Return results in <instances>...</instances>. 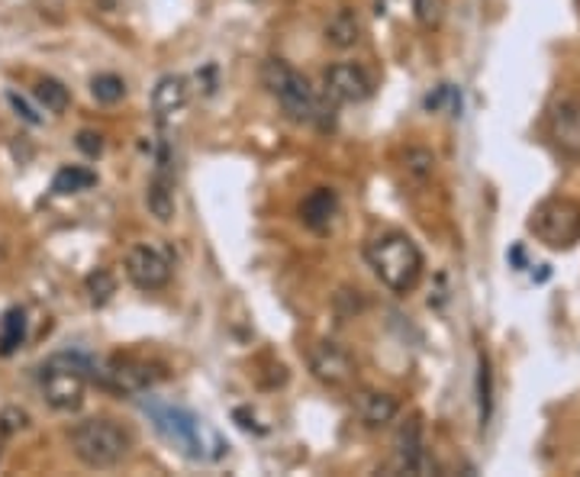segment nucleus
Masks as SVG:
<instances>
[{
  "label": "nucleus",
  "mask_w": 580,
  "mask_h": 477,
  "mask_svg": "<svg viewBox=\"0 0 580 477\" xmlns=\"http://www.w3.org/2000/svg\"><path fill=\"white\" fill-rule=\"evenodd\" d=\"M529 233L542 245L565 252L580 242V203L571 197H548L529 213Z\"/></svg>",
  "instance_id": "423d86ee"
},
{
  "label": "nucleus",
  "mask_w": 580,
  "mask_h": 477,
  "mask_svg": "<svg viewBox=\"0 0 580 477\" xmlns=\"http://www.w3.org/2000/svg\"><path fill=\"white\" fill-rule=\"evenodd\" d=\"M94 378L107 390H113V393H145L161 375H155V365H148L145 358H136V355H110L100 365V371H97Z\"/></svg>",
  "instance_id": "6e6552de"
},
{
  "label": "nucleus",
  "mask_w": 580,
  "mask_h": 477,
  "mask_svg": "<svg viewBox=\"0 0 580 477\" xmlns=\"http://www.w3.org/2000/svg\"><path fill=\"white\" fill-rule=\"evenodd\" d=\"M145 207L148 213L158 220V223H171L175 213H178V181H175V171H171V162H168V152L161 148L158 155V165L148 178V191H145Z\"/></svg>",
  "instance_id": "f8f14e48"
},
{
  "label": "nucleus",
  "mask_w": 580,
  "mask_h": 477,
  "mask_svg": "<svg viewBox=\"0 0 580 477\" xmlns=\"http://www.w3.org/2000/svg\"><path fill=\"white\" fill-rule=\"evenodd\" d=\"M326 43L338 52H348V48H355L361 43V20H358V13L352 10V7H342L336 10L333 16H330V23H326Z\"/></svg>",
  "instance_id": "f3484780"
},
{
  "label": "nucleus",
  "mask_w": 580,
  "mask_h": 477,
  "mask_svg": "<svg viewBox=\"0 0 580 477\" xmlns=\"http://www.w3.org/2000/svg\"><path fill=\"white\" fill-rule=\"evenodd\" d=\"M26 342V313L23 307H10L3 317H0V355H13L20 345Z\"/></svg>",
  "instance_id": "a211bd4d"
},
{
  "label": "nucleus",
  "mask_w": 580,
  "mask_h": 477,
  "mask_svg": "<svg viewBox=\"0 0 580 477\" xmlns=\"http://www.w3.org/2000/svg\"><path fill=\"white\" fill-rule=\"evenodd\" d=\"M68 445L85 468L107 472V468H116L130 458V452L136 448V435L130 426H123L110 417H91L68 432Z\"/></svg>",
  "instance_id": "f03ea898"
},
{
  "label": "nucleus",
  "mask_w": 580,
  "mask_h": 477,
  "mask_svg": "<svg viewBox=\"0 0 580 477\" xmlns=\"http://www.w3.org/2000/svg\"><path fill=\"white\" fill-rule=\"evenodd\" d=\"M413 13H416L420 26L435 30L445 16V0H413Z\"/></svg>",
  "instance_id": "5701e85b"
},
{
  "label": "nucleus",
  "mask_w": 580,
  "mask_h": 477,
  "mask_svg": "<svg viewBox=\"0 0 580 477\" xmlns=\"http://www.w3.org/2000/svg\"><path fill=\"white\" fill-rule=\"evenodd\" d=\"M78 148H81L85 155L97 158V155L103 152V136H100V133H91V130H81V133H78Z\"/></svg>",
  "instance_id": "a878e982"
},
{
  "label": "nucleus",
  "mask_w": 580,
  "mask_h": 477,
  "mask_svg": "<svg viewBox=\"0 0 580 477\" xmlns=\"http://www.w3.org/2000/svg\"><path fill=\"white\" fill-rule=\"evenodd\" d=\"M336 213H338V200L330 188H316V191L310 193V197L300 203V220H303L310 230H316V233L330 230V223L336 220Z\"/></svg>",
  "instance_id": "dca6fc26"
},
{
  "label": "nucleus",
  "mask_w": 580,
  "mask_h": 477,
  "mask_svg": "<svg viewBox=\"0 0 580 477\" xmlns=\"http://www.w3.org/2000/svg\"><path fill=\"white\" fill-rule=\"evenodd\" d=\"M26 426H30V413H26V410L7 407V410L0 413V432H3V435H13V432L26 430Z\"/></svg>",
  "instance_id": "393cba45"
},
{
  "label": "nucleus",
  "mask_w": 580,
  "mask_h": 477,
  "mask_svg": "<svg viewBox=\"0 0 580 477\" xmlns=\"http://www.w3.org/2000/svg\"><path fill=\"white\" fill-rule=\"evenodd\" d=\"M91 95H94L97 103H120L126 97V81L120 75H97L91 81Z\"/></svg>",
  "instance_id": "412c9836"
},
{
  "label": "nucleus",
  "mask_w": 580,
  "mask_h": 477,
  "mask_svg": "<svg viewBox=\"0 0 580 477\" xmlns=\"http://www.w3.org/2000/svg\"><path fill=\"white\" fill-rule=\"evenodd\" d=\"M426 452H423V426L420 417H410L393 439V468L397 472H423Z\"/></svg>",
  "instance_id": "4468645a"
},
{
  "label": "nucleus",
  "mask_w": 580,
  "mask_h": 477,
  "mask_svg": "<svg viewBox=\"0 0 580 477\" xmlns=\"http://www.w3.org/2000/svg\"><path fill=\"white\" fill-rule=\"evenodd\" d=\"M91 365L78 355H52L40 368V390L46 403L58 413H75L85 403L88 390V375Z\"/></svg>",
  "instance_id": "39448f33"
},
{
  "label": "nucleus",
  "mask_w": 580,
  "mask_h": 477,
  "mask_svg": "<svg viewBox=\"0 0 580 477\" xmlns=\"http://www.w3.org/2000/svg\"><path fill=\"white\" fill-rule=\"evenodd\" d=\"M10 103H13V107L20 110V117H23V120H30V123H40V117H36V113H30V107H26V103H23L20 97L13 95V91H10Z\"/></svg>",
  "instance_id": "cd10ccee"
},
{
  "label": "nucleus",
  "mask_w": 580,
  "mask_h": 477,
  "mask_svg": "<svg viewBox=\"0 0 580 477\" xmlns=\"http://www.w3.org/2000/svg\"><path fill=\"white\" fill-rule=\"evenodd\" d=\"M88 293H91V303L103 307L113 293H116V281L107 268H97L94 275H88Z\"/></svg>",
  "instance_id": "4be33fe9"
},
{
  "label": "nucleus",
  "mask_w": 580,
  "mask_h": 477,
  "mask_svg": "<svg viewBox=\"0 0 580 477\" xmlns=\"http://www.w3.org/2000/svg\"><path fill=\"white\" fill-rule=\"evenodd\" d=\"M365 258H368L371 271L378 275V281L397 297L413 293L416 285L423 281V268H426L423 252L406 233L375 236L365 248Z\"/></svg>",
  "instance_id": "f257e3e1"
},
{
  "label": "nucleus",
  "mask_w": 580,
  "mask_h": 477,
  "mask_svg": "<svg viewBox=\"0 0 580 477\" xmlns=\"http://www.w3.org/2000/svg\"><path fill=\"white\" fill-rule=\"evenodd\" d=\"M326 100L333 103H365L368 97L375 95V85L368 78V71L361 65L352 62H336L326 68Z\"/></svg>",
  "instance_id": "9b49d317"
},
{
  "label": "nucleus",
  "mask_w": 580,
  "mask_h": 477,
  "mask_svg": "<svg viewBox=\"0 0 580 477\" xmlns=\"http://www.w3.org/2000/svg\"><path fill=\"white\" fill-rule=\"evenodd\" d=\"M352 407H355V417L368 426V430H381L387 423L397 420L400 413V403L393 393H384V390H358L352 397Z\"/></svg>",
  "instance_id": "ddd939ff"
},
{
  "label": "nucleus",
  "mask_w": 580,
  "mask_h": 477,
  "mask_svg": "<svg viewBox=\"0 0 580 477\" xmlns=\"http://www.w3.org/2000/svg\"><path fill=\"white\" fill-rule=\"evenodd\" d=\"M306 362H310V375L323 387L338 390V387H348L355 378V358L336 342H316L310 348Z\"/></svg>",
  "instance_id": "9d476101"
},
{
  "label": "nucleus",
  "mask_w": 580,
  "mask_h": 477,
  "mask_svg": "<svg viewBox=\"0 0 580 477\" xmlns=\"http://www.w3.org/2000/svg\"><path fill=\"white\" fill-rule=\"evenodd\" d=\"M188 100H191V85L181 75H165L152 91V107H155L158 120H168V117L181 113L188 107Z\"/></svg>",
  "instance_id": "2eb2a0df"
},
{
  "label": "nucleus",
  "mask_w": 580,
  "mask_h": 477,
  "mask_svg": "<svg viewBox=\"0 0 580 477\" xmlns=\"http://www.w3.org/2000/svg\"><path fill=\"white\" fill-rule=\"evenodd\" d=\"M490 417V365L481 355V420Z\"/></svg>",
  "instance_id": "bb28decb"
},
{
  "label": "nucleus",
  "mask_w": 580,
  "mask_h": 477,
  "mask_svg": "<svg viewBox=\"0 0 580 477\" xmlns=\"http://www.w3.org/2000/svg\"><path fill=\"white\" fill-rule=\"evenodd\" d=\"M36 100L46 107L48 113H65L68 103H71V95H68V88H65L62 81H55V78H40V85H36Z\"/></svg>",
  "instance_id": "aec40b11"
},
{
  "label": "nucleus",
  "mask_w": 580,
  "mask_h": 477,
  "mask_svg": "<svg viewBox=\"0 0 580 477\" xmlns=\"http://www.w3.org/2000/svg\"><path fill=\"white\" fill-rule=\"evenodd\" d=\"M403 165H406L410 175H416V178H430L435 171V155L433 152H426V148H410L406 158H403Z\"/></svg>",
  "instance_id": "b1692460"
},
{
  "label": "nucleus",
  "mask_w": 580,
  "mask_h": 477,
  "mask_svg": "<svg viewBox=\"0 0 580 477\" xmlns=\"http://www.w3.org/2000/svg\"><path fill=\"white\" fill-rule=\"evenodd\" d=\"M123 268H126V278L133 281V287H140L145 293L161 290L171 281V258L148 242H140L126 252Z\"/></svg>",
  "instance_id": "1a4fd4ad"
},
{
  "label": "nucleus",
  "mask_w": 580,
  "mask_h": 477,
  "mask_svg": "<svg viewBox=\"0 0 580 477\" xmlns=\"http://www.w3.org/2000/svg\"><path fill=\"white\" fill-rule=\"evenodd\" d=\"M545 133L551 145L571 158L580 162V97L578 95H561L551 100L548 113H545Z\"/></svg>",
  "instance_id": "0eeeda50"
},
{
  "label": "nucleus",
  "mask_w": 580,
  "mask_h": 477,
  "mask_svg": "<svg viewBox=\"0 0 580 477\" xmlns=\"http://www.w3.org/2000/svg\"><path fill=\"white\" fill-rule=\"evenodd\" d=\"M145 413L152 417L155 430L161 432L175 448H181L185 455L200 458V462H220L230 445L213 426H207L200 417H193L191 410L181 407H168V403H145Z\"/></svg>",
  "instance_id": "7ed1b4c3"
},
{
  "label": "nucleus",
  "mask_w": 580,
  "mask_h": 477,
  "mask_svg": "<svg viewBox=\"0 0 580 477\" xmlns=\"http://www.w3.org/2000/svg\"><path fill=\"white\" fill-rule=\"evenodd\" d=\"M261 85L268 88V95L281 103V110L288 113L293 123H323V103L316 91L310 88V81L285 58L271 55L261 62Z\"/></svg>",
  "instance_id": "20e7f679"
},
{
  "label": "nucleus",
  "mask_w": 580,
  "mask_h": 477,
  "mask_svg": "<svg viewBox=\"0 0 580 477\" xmlns=\"http://www.w3.org/2000/svg\"><path fill=\"white\" fill-rule=\"evenodd\" d=\"M94 185H97L94 171H88V168H81V165H65V168L52 178V193L65 197V193L88 191V188H94Z\"/></svg>",
  "instance_id": "6ab92c4d"
}]
</instances>
